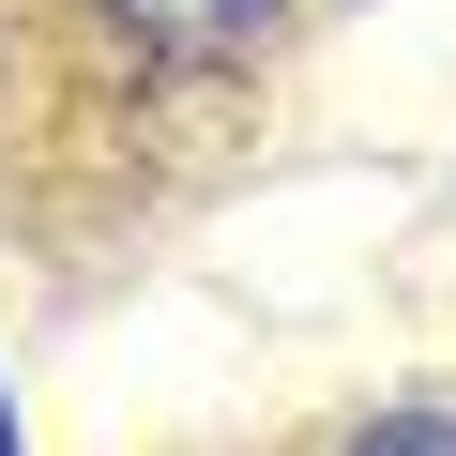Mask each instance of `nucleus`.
<instances>
[{
    "label": "nucleus",
    "mask_w": 456,
    "mask_h": 456,
    "mask_svg": "<svg viewBox=\"0 0 456 456\" xmlns=\"http://www.w3.org/2000/svg\"><path fill=\"white\" fill-rule=\"evenodd\" d=\"M107 31L137 61H183V77H228L244 46H274V0H107Z\"/></svg>",
    "instance_id": "nucleus-1"
},
{
    "label": "nucleus",
    "mask_w": 456,
    "mask_h": 456,
    "mask_svg": "<svg viewBox=\"0 0 456 456\" xmlns=\"http://www.w3.org/2000/svg\"><path fill=\"white\" fill-rule=\"evenodd\" d=\"M350 456H456V411H380L350 426Z\"/></svg>",
    "instance_id": "nucleus-2"
},
{
    "label": "nucleus",
    "mask_w": 456,
    "mask_h": 456,
    "mask_svg": "<svg viewBox=\"0 0 456 456\" xmlns=\"http://www.w3.org/2000/svg\"><path fill=\"white\" fill-rule=\"evenodd\" d=\"M0 456H31V441H16V395H0Z\"/></svg>",
    "instance_id": "nucleus-3"
}]
</instances>
